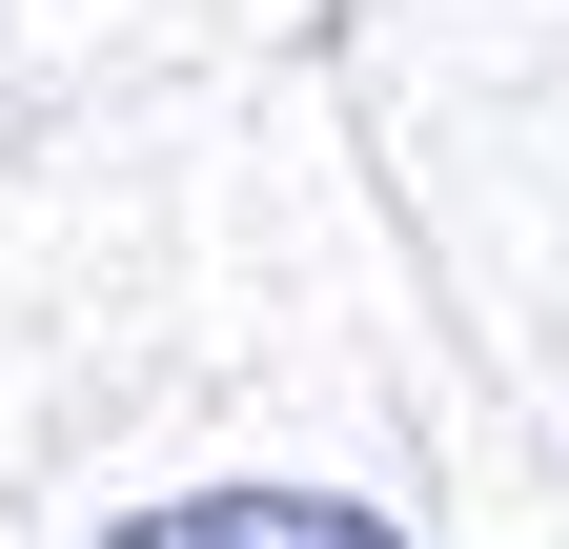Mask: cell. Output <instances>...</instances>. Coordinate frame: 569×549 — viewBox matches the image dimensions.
Returning <instances> with one entry per match:
<instances>
[{
	"mask_svg": "<svg viewBox=\"0 0 569 549\" xmlns=\"http://www.w3.org/2000/svg\"><path fill=\"white\" fill-rule=\"evenodd\" d=\"M102 549H407V529L346 489H183V509H122Z\"/></svg>",
	"mask_w": 569,
	"mask_h": 549,
	"instance_id": "cell-1",
	"label": "cell"
}]
</instances>
